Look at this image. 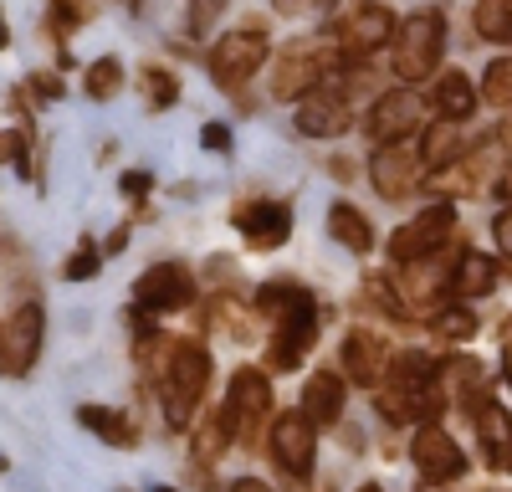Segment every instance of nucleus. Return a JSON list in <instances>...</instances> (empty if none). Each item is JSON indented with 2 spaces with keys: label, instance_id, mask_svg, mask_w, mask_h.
Returning a JSON list of instances; mask_svg holds the SVG:
<instances>
[{
  "label": "nucleus",
  "instance_id": "1",
  "mask_svg": "<svg viewBox=\"0 0 512 492\" xmlns=\"http://www.w3.org/2000/svg\"><path fill=\"white\" fill-rule=\"evenodd\" d=\"M256 313H267L272 344H267V369H297L308 359V349L318 344V298L303 282L292 277H272L256 287Z\"/></svg>",
  "mask_w": 512,
  "mask_h": 492
},
{
  "label": "nucleus",
  "instance_id": "2",
  "mask_svg": "<svg viewBox=\"0 0 512 492\" xmlns=\"http://www.w3.org/2000/svg\"><path fill=\"white\" fill-rule=\"evenodd\" d=\"M374 405L384 410V421H395V426L436 421L446 410V390H441L436 359L420 354V349H405L395 359H384V375L374 385Z\"/></svg>",
  "mask_w": 512,
  "mask_h": 492
},
{
  "label": "nucleus",
  "instance_id": "3",
  "mask_svg": "<svg viewBox=\"0 0 512 492\" xmlns=\"http://www.w3.org/2000/svg\"><path fill=\"white\" fill-rule=\"evenodd\" d=\"M159 375V405H164V421L185 431L195 421V410L205 400V385H210V354L205 344L195 339H180V344H169L164 349V364L154 369Z\"/></svg>",
  "mask_w": 512,
  "mask_h": 492
},
{
  "label": "nucleus",
  "instance_id": "4",
  "mask_svg": "<svg viewBox=\"0 0 512 492\" xmlns=\"http://www.w3.org/2000/svg\"><path fill=\"white\" fill-rule=\"evenodd\" d=\"M441 52H446V21H441V11H415L410 21H400L390 31V62H395V72L405 82L431 77Z\"/></svg>",
  "mask_w": 512,
  "mask_h": 492
},
{
  "label": "nucleus",
  "instance_id": "5",
  "mask_svg": "<svg viewBox=\"0 0 512 492\" xmlns=\"http://www.w3.org/2000/svg\"><path fill=\"white\" fill-rule=\"evenodd\" d=\"M390 31H395L390 6H379V0H349V6L328 21V47L349 62H364L390 41Z\"/></svg>",
  "mask_w": 512,
  "mask_h": 492
},
{
  "label": "nucleus",
  "instance_id": "6",
  "mask_svg": "<svg viewBox=\"0 0 512 492\" xmlns=\"http://www.w3.org/2000/svg\"><path fill=\"white\" fill-rule=\"evenodd\" d=\"M262 62H267V26L262 21H246V26L216 36V47H210V77H216L226 93H236L246 77H256Z\"/></svg>",
  "mask_w": 512,
  "mask_h": 492
},
{
  "label": "nucleus",
  "instance_id": "7",
  "mask_svg": "<svg viewBox=\"0 0 512 492\" xmlns=\"http://www.w3.org/2000/svg\"><path fill=\"white\" fill-rule=\"evenodd\" d=\"M226 410H231V421H236V441H256L272 416V380H267V369H256V364H241L231 385H226Z\"/></svg>",
  "mask_w": 512,
  "mask_h": 492
},
{
  "label": "nucleus",
  "instance_id": "8",
  "mask_svg": "<svg viewBox=\"0 0 512 492\" xmlns=\"http://www.w3.org/2000/svg\"><path fill=\"white\" fill-rule=\"evenodd\" d=\"M369 180L384 200H410L425 180V159L415 139H395V144H374V164H369Z\"/></svg>",
  "mask_w": 512,
  "mask_h": 492
},
{
  "label": "nucleus",
  "instance_id": "9",
  "mask_svg": "<svg viewBox=\"0 0 512 492\" xmlns=\"http://www.w3.org/2000/svg\"><path fill=\"white\" fill-rule=\"evenodd\" d=\"M272 462L292 477V482H308L313 462H318V426L303 416V410H282L272 421Z\"/></svg>",
  "mask_w": 512,
  "mask_h": 492
},
{
  "label": "nucleus",
  "instance_id": "10",
  "mask_svg": "<svg viewBox=\"0 0 512 492\" xmlns=\"http://www.w3.org/2000/svg\"><path fill=\"white\" fill-rule=\"evenodd\" d=\"M425 129V98L415 88H395V93H379L369 108L364 134L374 144H395V139H415Z\"/></svg>",
  "mask_w": 512,
  "mask_h": 492
},
{
  "label": "nucleus",
  "instance_id": "11",
  "mask_svg": "<svg viewBox=\"0 0 512 492\" xmlns=\"http://www.w3.org/2000/svg\"><path fill=\"white\" fill-rule=\"evenodd\" d=\"M451 231H456V205H451V200H436V205H425L415 221H405V226L390 236V257L405 267V262H415V257H425V252H436V246H446Z\"/></svg>",
  "mask_w": 512,
  "mask_h": 492
},
{
  "label": "nucleus",
  "instance_id": "12",
  "mask_svg": "<svg viewBox=\"0 0 512 492\" xmlns=\"http://www.w3.org/2000/svg\"><path fill=\"white\" fill-rule=\"evenodd\" d=\"M134 303L144 313H180L195 303V272L185 262H159L134 282Z\"/></svg>",
  "mask_w": 512,
  "mask_h": 492
},
{
  "label": "nucleus",
  "instance_id": "13",
  "mask_svg": "<svg viewBox=\"0 0 512 492\" xmlns=\"http://www.w3.org/2000/svg\"><path fill=\"white\" fill-rule=\"evenodd\" d=\"M41 328H47V318H41L36 303L16 308L6 323H0V375L21 380L26 369L36 364V354H41Z\"/></svg>",
  "mask_w": 512,
  "mask_h": 492
},
{
  "label": "nucleus",
  "instance_id": "14",
  "mask_svg": "<svg viewBox=\"0 0 512 492\" xmlns=\"http://www.w3.org/2000/svg\"><path fill=\"white\" fill-rule=\"evenodd\" d=\"M410 457H415V472H420L425 482H431V487H441V482H451V477H461V472H466L461 446H456L436 421L415 426V446H410Z\"/></svg>",
  "mask_w": 512,
  "mask_h": 492
},
{
  "label": "nucleus",
  "instance_id": "15",
  "mask_svg": "<svg viewBox=\"0 0 512 492\" xmlns=\"http://www.w3.org/2000/svg\"><path fill=\"white\" fill-rule=\"evenodd\" d=\"M456 252H461V246H456V241H446V246H436V252H425V257L405 262V293H410V313H415V308H431V303L446 293V287H451Z\"/></svg>",
  "mask_w": 512,
  "mask_h": 492
},
{
  "label": "nucleus",
  "instance_id": "16",
  "mask_svg": "<svg viewBox=\"0 0 512 492\" xmlns=\"http://www.w3.org/2000/svg\"><path fill=\"white\" fill-rule=\"evenodd\" d=\"M236 231L256 252H277L292 231V211L282 200H246V205H236Z\"/></svg>",
  "mask_w": 512,
  "mask_h": 492
},
{
  "label": "nucleus",
  "instance_id": "17",
  "mask_svg": "<svg viewBox=\"0 0 512 492\" xmlns=\"http://www.w3.org/2000/svg\"><path fill=\"white\" fill-rule=\"evenodd\" d=\"M354 123V108L328 93V88H313L297 98V134H308V139H338Z\"/></svg>",
  "mask_w": 512,
  "mask_h": 492
},
{
  "label": "nucleus",
  "instance_id": "18",
  "mask_svg": "<svg viewBox=\"0 0 512 492\" xmlns=\"http://www.w3.org/2000/svg\"><path fill=\"white\" fill-rule=\"evenodd\" d=\"M323 67H328V57H318V52H308V47H287V52L277 57V67H272V98L297 103L303 93H313L318 82H323Z\"/></svg>",
  "mask_w": 512,
  "mask_h": 492
},
{
  "label": "nucleus",
  "instance_id": "19",
  "mask_svg": "<svg viewBox=\"0 0 512 492\" xmlns=\"http://www.w3.org/2000/svg\"><path fill=\"white\" fill-rule=\"evenodd\" d=\"M472 421H477V436L487 446V467L492 472H512V416H507L497 400L477 395L472 400Z\"/></svg>",
  "mask_w": 512,
  "mask_h": 492
},
{
  "label": "nucleus",
  "instance_id": "20",
  "mask_svg": "<svg viewBox=\"0 0 512 492\" xmlns=\"http://www.w3.org/2000/svg\"><path fill=\"white\" fill-rule=\"evenodd\" d=\"M344 400H349L344 375H338V369H318V375H308V385H303V416L313 426H338Z\"/></svg>",
  "mask_w": 512,
  "mask_h": 492
},
{
  "label": "nucleus",
  "instance_id": "21",
  "mask_svg": "<svg viewBox=\"0 0 512 492\" xmlns=\"http://www.w3.org/2000/svg\"><path fill=\"white\" fill-rule=\"evenodd\" d=\"M384 359H390V354H384L374 328H349V339H344V380L374 390L379 375H384Z\"/></svg>",
  "mask_w": 512,
  "mask_h": 492
},
{
  "label": "nucleus",
  "instance_id": "22",
  "mask_svg": "<svg viewBox=\"0 0 512 492\" xmlns=\"http://www.w3.org/2000/svg\"><path fill=\"white\" fill-rule=\"evenodd\" d=\"M502 277V262L487 257V252H456V267H451V293H466V298H487Z\"/></svg>",
  "mask_w": 512,
  "mask_h": 492
},
{
  "label": "nucleus",
  "instance_id": "23",
  "mask_svg": "<svg viewBox=\"0 0 512 492\" xmlns=\"http://www.w3.org/2000/svg\"><path fill=\"white\" fill-rule=\"evenodd\" d=\"M328 231H333L338 246H349L354 257L374 252V226H369V216L359 211V205H349V200H338L333 211H328Z\"/></svg>",
  "mask_w": 512,
  "mask_h": 492
},
{
  "label": "nucleus",
  "instance_id": "24",
  "mask_svg": "<svg viewBox=\"0 0 512 492\" xmlns=\"http://www.w3.org/2000/svg\"><path fill=\"white\" fill-rule=\"evenodd\" d=\"M436 108H441V118L466 123V118L477 113V82L466 77L461 67H456V72H441V82H436Z\"/></svg>",
  "mask_w": 512,
  "mask_h": 492
},
{
  "label": "nucleus",
  "instance_id": "25",
  "mask_svg": "<svg viewBox=\"0 0 512 492\" xmlns=\"http://www.w3.org/2000/svg\"><path fill=\"white\" fill-rule=\"evenodd\" d=\"M231 441H236V421H231L226 405H216V410H210V416L195 426V462H221L226 451H231Z\"/></svg>",
  "mask_w": 512,
  "mask_h": 492
},
{
  "label": "nucleus",
  "instance_id": "26",
  "mask_svg": "<svg viewBox=\"0 0 512 492\" xmlns=\"http://www.w3.org/2000/svg\"><path fill=\"white\" fill-rule=\"evenodd\" d=\"M77 421L88 426L93 436H103L108 446H134L139 441V426L123 416V410H108V405H82L77 410Z\"/></svg>",
  "mask_w": 512,
  "mask_h": 492
},
{
  "label": "nucleus",
  "instance_id": "27",
  "mask_svg": "<svg viewBox=\"0 0 512 492\" xmlns=\"http://www.w3.org/2000/svg\"><path fill=\"white\" fill-rule=\"evenodd\" d=\"M420 159H425V170H441V164L461 159V123H425L420 129Z\"/></svg>",
  "mask_w": 512,
  "mask_h": 492
},
{
  "label": "nucleus",
  "instance_id": "28",
  "mask_svg": "<svg viewBox=\"0 0 512 492\" xmlns=\"http://www.w3.org/2000/svg\"><path fill=\"white\" fill-rule=\"evenodd\" d=\"M477 36L487 41H507L512 47V0H477Z\"/></svg>",
  "mask_w": 512,
  "mask_h": 492
},
{
  "label": "nucleus",
  "instance_id": "29",
  "mask_svg": "<svg viewBox=\"0 0 512 492\" xmlns=\"http://www.w3.org/2000/svg\"><path fill=\"white\" fill-rule=\"evenodd\" d=\"M139 82H144V103H149L154 113L180 103V77L169 72V67H144V72H139Z\"/></svg>",
  "mask_w": 512,
  "mask_h": 492
},
{
  "label": "nucleus",
  "instance_id": "30",
  "mask_svg": "<svg viewBox=\"0 0 512 492\" xmlns=\"http://www.w3.org/2000/svg\"><path fill=\"white\" fill-rule=\"evenodd\" d=\"M82 88H88V98L108 103V98L123 88V62H118V57H98L88 72H82Z\"/></svg>",
  "mask_w": 512,
  "mask_h": 492
},
{
  "label": "nucleus",
  "instance_id": "31",
  "mask_svg": "<svg viewBox=\"0 0 512 492\" xmlns=\"http://www.w3.org/2000/svg\"><path fill=\"white\" fill-rule=\"evenodd\" d=\"M477 98H487L497 113H507V118H512V57H497V62L487 67L482 93H477Z\"/></svg>",
  "mask_w": 512,
  "mask_h": 492
},
{
  "label": "nucleus",
  "instance_id": "32",
  "mask_svg": "<svg viewBox=\"0 0 512 492\" xmlns=\"http://www.w3.org/2000/svg\"><path fill=\"white\" fill-rule=\"evenodd\" d=\"M431 328H436L441 339H451V344H466V339L477 334V313H472V308H441V313L431 318Z\"/></svg>",
  "mask_w": 512,
  "mask_h": 492
},
{
  "label": "nucleus",
  "instance_id": "33",
  "mask_svg": "<svg viewBox=\"0 0 512 492\" xmlns=\"http://www.w3.org/2000/svg\"><path fill=\"white\" fill-rule=\"evenodd\" d=\"M226 6H231V0H190V31L195 36H210V31H216V21L226 16Z\"/></svg>",
  "mask_w": 512,
  "mask_h": 492
},
{
  "label": "nucleus",
  "instance_id": "34",
  "mask_svg": "<svg viewBox=\"0 0 512 492\" xmlns=\"http://www.w3.org/2000/svg\"><path fill=\"white\" fill-rule=\"evenodd\" d=\"M98 267H103V257L93 252V241H82V246H77V252L67 257V267H62V277H67V282H88V277H93Z\"/></svg>",
  "mask_w": 512,
  "mask_h": 492
},
{
  "label": "nucleus",
  "instance_id": "35",
  "mask_svg": "<svg viewBox=\"0 0 512 492\" xmlns=\"http://www.w3.org/2000/svg\"><path fill=\"white\" fill-rule=\"evenodd\" d=\"M82 16H88V11H82L77 0H52V16H47V26H52L57 36H67V31H77V26H82Z\"/></svg>",
  "mask_w": 512,
  "mask_h": 492
},
{
  "label": "nucleus",
  "instance_id": "36",
  "mask_svg": "<svg viewBox=\"0 0 512 492\" xmlns=\"http://www.w3.org/2000/svg\"><path fill=\"white\" fill-rule=\"evenodd\" d=\"M26 164V134H0V164Z\"/></svg>",
  "mask_w": 512,
  "mask_h": 492
},
{
  "label": "nucleus",
  "instance_id": "37",
  "mask_svg": "<svg viewBox=\"0 0 512 492\" xmlns=\"http://www.w3.org/2000/svg\"><path fill=\"white\" fill-rule=\"evenodd\" d=\"M492 236H497V246L507 252V262H512V205H507V211L492 221Z\"/></svg>",
  "mask_w": 512,
  "mask_h": 492
},
{
  "label": "nucleus",
  "instance_id": "38",
  "mask_svg": "<svg viewBox=\"0 0 512 492\" xmlns=\"http://www.w3.org/2000/svg\"><path fill=\"white\" fill-rule=\"evenodd\" d=\"M328 0H277V11L282 16H308V11H323Z\"/></svg>",
  "mask_w": 512,
  "mask_h": 492
},
{
  "label": "nucleus",
  "instance_id": "39",
  "mask_svg": "<svg viewBox=\"0 0 512 492\" xmlns=\"http://www.w3.org/2000/svg\"><path fill=\"white\" fill-rule=\"evenodd\" d=\"M205 149H231V134L221 129V123H205V134H200Z\"/></svg>",
  "mask_w": 512,
  "mask_h": 492
},
{
  "label": "nucleus",
  "instance_id": "40",
  "mask_svg": "<svg viewBox=\"0 0 512 492\" xmlns=\"http://www.w3.org/2000/svg\"><path fill=\"white\" fill-rule=\"evenodd\" d=\"M118 185H123V195H144L149 190V170H128Z\"/></svg>",
  "mask_w": 512,
  "mask_h": 492
},
{
  "label": "nucleus",
  "instance_id": "41",
  "mask_svg": "<svg viewBox=\"0 0 512 492\" xmlns=\"http://www.w3.org/2000/svg\"><path fill=\"white\" fill-rule=\"evenodd\" d=\"M31 82H36L41 98H62V82H57V77H31Z\"/></svg>",
  "mask_w": 512,
  "mask_h": 492
},
{
  "label": "nucleus",
  "instance_id": "42",
  "mask_svg": "<svg viewBox=\"0 0 512 492\" xmlns=\"http://www.w3.org/2000/svg\"><path fill=\"white\" fill-rule=\"evenodd\" d=\"M497 195H507V200H512V159H507V164H497Z\"/></svg>",
  "mask_w": 512,
  "mask_h": 492
},
{
  "label": "nucleus",
  "instance_id": "43",
  "mask_svg": "<svg viewBox=\"0 0 512 492\" xmlns=\"http://www.w3.org/2000/svg\"><path fill=\"white\" fill-rule=\"evenodd\" d=\"M231 492H272V487H267V482H262V477H241V482H236V487H231Z\"/></svg>",
  "mask_w": 512,
  "mask_h": 492
},
{
  "label": "nucleus",
  "instance_id": "44",
  "mask_svg": "<svg viewBox=\"0 0 512 492\" xmlns=\"http://www.w3.org/2000/svg\"><path fill=\"white\" fill-rule=\"evenodd\" d=\"M11 47V26H6V16H0V52Z\"/></svg>",
  "mask_w": 512,
  "mask_h": 492
},
{
  "label": "nucleus",
  "instance_id": "45",
  "mask_svg": "<svg viewBox=\"0 0 512 492\" xmlns=\"http://www.w3.org/2000/svg\"><path fill=\"white\" fill-rule=\"evenodd\" d=\"M502 344L512 349V318H502Z\"/></svg>",
  "mask_w": 512,
  "mask_h": 492
},
{
  "label": "nucleus",
  "instance_id": "46",
  "mask_svg": "<svg viewBox=\"0 0 512 492\" xmlns=\"http://www.w3.org/2000/svg\"><path fill=\"white\" fill-rule=\"evenodd\" d=\"M502 375H507V385H512V349H507V359H502Z\"/></svg>",
  "mask_w": 512,
  "mask_h": 492
},
{
  "label": "nucleus",
  "instance_id": "47",
  "mask_svg": "<svg viewBox=\"0 0 512 492\" xmlns=\"http://www.w3.org/2000/svg\"><path fill=\"white\" fill-rule=\"evenodd\" d=\"M359 492H379V482H364V487H359Z\"/></svg>",
  "mask_w": 512,
  "mask_h": 492
},
{
  "label": "nucleus",
  "instance_id": "48",
  "mask_svg": "<svg viewBox=\"0 0 512 492\" xmlns=\"http://www.w3.org/2000/svg\"><path fill=\"white\" fill-rule=\"evenodd\" d=\"M502 272H507V277H512V262H502Z\"/></svg>",
  "mask_w": 512,
  "mask_h": 492
},
{
  "label": "nucleus",
  "instance_id": "49",
  "mask_svg": "<svg viewBox=\"0 0 512 492\" xmlns=\"http://www.w3.org/2000/svg\"><path fill=\"white\" fill-rule=\"evenodd\" d=\"M154 492H175V487H154Z\"/></svg>",
  "mask_w": 512,
  "mask_h": 492
},
{
  "label": "nucleus",
  "instance_id": "50",
  "mask_svg": "<svg viewBox=\"0 0 512 492\" xmlns=\"http://www.w3.org/2000/svg\"><path fill=\"white\" fill-rule=\"evenodd\" d=\"M0 472H6V457H0Z\"/></svg>",
  "mask_w": 512,
  "mask_h": 492
},
{
  "label": "nucleus",
  "instance_id": "51",
  "mask_svg": "<svg viewBox=\"0 0 512 492\" xmlns=\"http://www.w3.org/2000/svg\"><path fill=\"white\" fill-rule=\"evenodd\" d=\"M431 492H436V487H431Z\"/></svg>",
  "mask_w": 512,
  "mask_h": 492
}]
</instances>
